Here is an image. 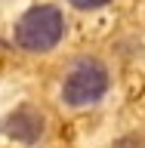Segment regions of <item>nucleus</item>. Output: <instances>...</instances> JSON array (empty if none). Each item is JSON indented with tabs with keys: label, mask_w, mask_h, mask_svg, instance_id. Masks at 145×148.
Wrapping results in <instances>:
<instances>
[{
	"label": "nucleus",
	"mask_w": 145,
	"mask_h": 148,
	"mask_svg": "<svg viewBox=\"0 0 145 148\" xmlns=\"http://www.w3.org/2000/svg\"><path fill=\"white\" fill-rule=\"evenodd\" d=\"M65 18L56 6H34L16 22V43L28 53H46L62 40Z\"/></svg>",
	"instance_id": "obj_1"
},
{
	"label": "nucleus",
	"mask_w": 145,
	"mask_h": 148,
	"mask_svg": "<svg viewBox=\"0 0 145 148\" xmlns=\"http://www.w3.org/2000/svg\"><path fill=\"white\" fill-rule=\"evenodd\" d=\"M105 90H108V71H105V65L96 62V59H83L65 77L62 99L68 105H74V108H80V105L99 102L105 96Z\"/></svg>",
	"instance_id": "obj_2"
},
{
	"label": "nucleus",
	"mask_w": 145,
	"mask_h": 148,
	"mask_svg": "<svg viewBox=\"0 0 145 148\" xmlns=\"http://www.w3.org/2000/svg\"><path fill=\"white\" fill-rule=\"evenodd\" d=\"M9 136H16L19 142H34L43 133V114H37L34 108H19L3 127Z\"/></svg>",
	"instance_id": "obj_3"
},
{
	"label": "nucleus",
	"mask_w": 145,
	"mask_h": 148,
	"mask_svg": "<svg viewBox=\"0 0 145 148\" xmlns=\"http://www.w3.org/2000/svg\"><path fill=\"white\" fill-rule=\"evenodd\" d=\"M77 9H99V6H105L108 0H71Z\"/></svg>",
	"instance_id": "obj_4"
}]
</instances>
